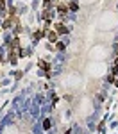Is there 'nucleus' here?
<instances>
[{
    "mask_svg": "<svg viewBox=\"0 0 118 134\" xmlns=\"http://www.w3.org/2000/svg\"><path fill=\"white\" fill-rule=\"evenodd\" d=\"M113 72H115V73H116V72H118V59H116V61H115V66H113Z\"/></svg>",
    "mask_w": 118,
    "mask_h": 134,
    "instance_id": "10",
    "label": "nucleus"
},
{
    "mask_svg": "<svg viewBox=\"0 0 118 134\" xmlns=\"http://www.w3.org/2000/svg\"><path fill=\"white\" fill-rule=\"evenodd\" d=\"M39 66L43 68V70H45V72H50V65H48V63H47V61H39Z\"/></svg>",
    "mask_w": 118,
    "mask_h": 134,
    "instance_id": "5",
    "label": "nucleus"
},
{
    "mask_svg": "<svg viewBox=\"0 0 118 134\" xmlns=\"http://www.w3.org/2000/svg\"><path fill=\"white\" fill-rule=\"evenodd\" d=\"M65 134H72V132H70V131H66V132H65Z\"/></svg>",
    "mask_w": 118,
    "mask_h": 134,
    "instance_id": "13",
    "label": "nucleus"
},
{
    "mask_svg": "<svg viewBox=\"0 0 118 134\" xmlns=\"http://www.w3.org/2000/svg\"><path fill=\"white\" fill-rule=\"evenodd\" d=\"M43 2H45V5H47V7H48V2H50V0H43Z\"/></svg>",
    "mask_w": 118,
    "mask_h": 134,
    "instance_id": "12",
    "label": "nucleus"
},
{
    "mask_svg": "<svg viewBox=\"0 0 118 134\" xmlns=\"http://www.w3.org/2000/svg\"><path fill=\"white\" fill-rule=\"evenodd\" d=\"M57 11H59L61 14H65V13L68 11V5H65V4H59V5H57Z\"/></svg>",
    "mask_w": 118,
    "mask_h": 134,
    "instance_id": "3",
    "label": "nucleus"
},
{
    "mask_svg": "<svg viewBox=\"0 0 118 134\" xmlns=\"http://www.w3.org/2000/svg\"><path fill=\"white\" fill-rule=\"evenodd\" d=\"M47 38H48L50 43H56V41H57V32H56V31H48V32H47Z\"/></svg>",
    "mask_w": 118,
    "mask_h": 134,
    "instance_id": "1",
    "label": "nucleus"
},
{
    "mask_svg": "<svg viewBox=\"0 0 118 134\" xmlns=\"http://www.w3.org/2000/svg\"><path fill=\"white\" fill-rule=\"evenodd\" d=\"M115 84H116V86H118V79H116V81H115Z\"/></svg>",
    "mask_w": 118,
    "mask_h": 134,
    "instance_id": "14",
    "label": "nucleus"
},
{
    "mask_svg": "<svg viewBox=\"0 0 118 134\" xmlns=\"http://www.w3.org/2000/svg\"><path fill=\"white\" fill-rule=\"evenodd\" d=\"M43 18H45V22H50V11H48V9H45V13H43Z\"/></svg>",
    "mask_w": 118,
    "mask_h": 134,
    "instance_id": "7",
    "label": "nucleus"
},
{
    "mask_svg": "<svg viewBox=\"0 0 118 134\" xmlns=\"http://www.w3.org/2000/svg\"><path fill=\"white\" fill-rule=\"evenodd\" d=\"M43 129H50V120H45L43 122Z\"/></svg>",
    "mask_w": 118,
    "mask_h": 134,
    "instance_id": "9",
    "label": "nucleus"
},
{
    "mask_svg": "<svg viewBox=\"0 0 118 134\" xmlns=\"http://www.w3.org/2000/svg\"><path fill=\"white\" fill-rule=\"evenodd\" d=\"M9 61H11V63H16V50H11V56H9Z\"/></svg>",
    "mask_w": 118,
    "mask_h": 134,
    "instance_id": "6",
    "label": "nucleus"
},
{
    "mask_svg": "<svg viewBox=\"0 0 118 134\" xmlns=\"http://www.w3.org/2000/svg\"><path fill=\"white\" fill-rule=\"evenodd\" d=\"M68 9H70V11H77V9H79V4L75 2V0H74V2H70V4H68Z\"/></svg>",
    "mask_w": 118,
    "mask_h": 134,
    "instance_id": "4",
    "label": "nucleus"
},
{
    "mask_svg": "<svg viewBox=\"0 0 118 134\" xmlns=\"http://www.w3.org/2000/svg\"><path fill=\"white\" fill-rule=\"evenodd\" d=\"M65 48V43H57V50H63Z\"/></svg>",
    "mask_w": 118,
    "mask_h": 134,
    "instance_id": "11",
    "label": "nucleus"
},
{
    "mask_svg": "<svg viewBox=\"0 0 118 134\" xmlns=\"http://www.w3.org/2000/svg\"><path fill=\"white\" fill-rule=\"evenodd\" d=\"M41 36H43V31H36V32H34V36H32V38H34V39H39Z\"/></svg>",
    "mask_w": 118,
    "mask_h": 134,
    "instance_id": "8",
    "label": "nucleus"
},
{
    "mask_svg": "<svg viewBox=\"0 0 118 134\" xmlns=\"http://www.w3.org/2000/svg\"><path fill=\"white\" fill-rule=\"evenodd\" d=\"M56 31L61 32V34H66V27H65L63 23H57V25H56Z\"/></svg>",
    "mask_w": 118,
    "mask_h": 134,
    "instance_id": "2",
    "label": "nucleus"
}]
</instances>
